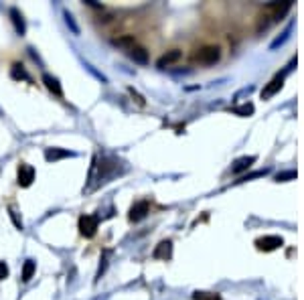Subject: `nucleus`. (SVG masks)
Wrapping results in <instances>:
<instances>
[{
	"instance_id": "f257e3e1",
	"label": "nucleus",
	"mask_w": 304,
	"mask_h": 300,
	"mask_svg": "<svg viewBox=\"0 0 304 300\" xmlns=\"http://www.w3.org/2000/svg\"><path fill=\"white\" fill-rule=\"evenodd\" d=\"M98 232V217L96 215H82L80 217V234L84 238H94Z\"/></svg>"
},
{
	"instance_id": "f03ea898",
	"label": "nucleus",
	"mask_w": 304,
	"mask_h": 300,
	"mask_svg": "<svg viewBox=\"0 0 304 300\" xmlns=\"http://www.w3.org/2000/svg\"><path fill=\"white\" fill-rule=\"evenodd\" d=\"M219 57H221L219 47H213V45L203 47V49H199V51L195 53V61L205 63V65H211V63H215V61H219Z\"/></svg>"
},
{
	"instance_id": "7ed1b4c3",
	"label": "nucleus",
	"mask_w": 304,
	"mask_h": 300,
	"mask_svg": "<svg viewBox=\"0 0 304 300\" xmlns=\"http://www.w3.org/2000/svg\"><path fill=\"white\" fill-rule=\"evenodd\" d=\"M148 211H150V207H148V201H138V203H134L132 205V209H130V221H142L146 215H148Z\"/></svg>"
},
{
	"instance_id": "20e7f679",
	"label": "nucleus",
	"mask_w": 304,
	"mask_h": 300,
	"mask_svg": "<svg viewBox=\"0 0 304 300\" xmlns=\"http://www.w3.org/2000/svg\"><path fill=\"white\" fill-rule=\"evenodd\" d=\"M282 244H284V242H282V238H278V236H266V238H260V240L256 242L258 250H264V252H272V250L280 248Z\"/></svg>"
},
{
	"instance_id": "39448f33",
	"label": "nucleus",
	"mask_w": 304,
	"mask_h": 300,
	"mask_svg": "<svg viewBox=\"0 0 304 300\" xmlns=\"http://www.w3.org/2000/svg\"><path fill=\"white\" fill-rule=\"evenodd\" d=\"M35 181V169L29 165H21L19 167V185L21 187H31Z\"/></svg>"
},
{
	"instance_id": "423d86ee",
	"label": "nucleus",
	"mask_w": 304,
	"mask_h": 300,
	"mask_svg": "<svg viewBox=\"0 0 304 300\" xmlns=\"http://www.w3.org/2000/svg\"><path fill=\"white\" fill-rule=\"evenodd\" d=\"M69 157H75V153H69V150H63V148H47L45 150V159L49 163H55V161H61V159H69Z\"/></svg>"
},
{
	"instance_id": "0eeeda50",
	"label": "nucleus",
	"mask_w": 304,
	"mask_h": 300,
	"mask_svg": "<svg viewBox=\"0 0 304 300\" xmlns=\"http://www.w3.org/2000/svg\"><path fill=\"white\" fill-rule=\"evenodd\" d=\"M43 84L47 86V90L51 92V94H55V96H63V90H61V84H59V80L57 78H53V75H49V73H45L43 75Z\"/></svg>"
},
{
	"instance_id": "6e6552de",
	"label": "nucleus",
	"mask_w": 304,
	"mask_h": 300,
	"mask_svg": "<svg viewBox=\"0 0 304 300\" xmlns=\"http://www.w3.org/2000/svg\"><path fill=\"white\" fill-rule=\"evenodd\" d=\"M181 55H183V53H181L179 49H173V51L165 53V55H163V57H161V59L157 61V65H159V67H169V65L177 63V61L181 59Z\"/></svg>"
},
{
	"instance_id": "1a4fd4ad",
	"label": "nucleus",
	"mask_w": 304,
	"mask_h": 300,
	"mask_svg": "<svg viewBox=\"0 0 304 300\" xmlns=\"http://www.w3.org/2000/svg\"><path fill=\"white\" fill-rule=\"evenodd\" d=\"M282 82H284V80L280 78V75H278V78H274V80H272V82H270V84H268V86L262 90V98H264V100H268L270 96H274V94H276V92L282 88Z\"/></svg>"
},
{
	"instance_id": "9d476101",
	"label": "nucleus",
	"mask_w": 304,
	"mask_h": 300,
	"mask_svg": "<svg viewBox=\"0 0 304 300\" xmlns=\"http://www.w3.org/2000/svg\"><path fill=\"white\" fill-rule=\"evenodd\" d=\"M254 161H256L254 157H244V159H238V161H236V165H234V169H232V171H234V175H240V173L248 171V169L254 165Z\"/></svg>"
},
{
	"instance_id": "9b49d317",
	"label": "nucleus",
	"mask_w": 304,
	"mask_h": 300,
	"mask_svg": "<svg viewBox=\"0 0 304 300\" xmlns=\"http://www.w3.org/2000/svg\"><path fill=\"white\" fill-rule=\"evenodd\" d=\"M11 19H13V25H15V29H17V33L19 35H25V31H27V27H25V21H23V15L17 11V9H13L11 11Z\"/></svg>"
},
{
	"instance_id": "f8f14e48",
	"label": "nucleus",
	"mask_w": 304,
	"mask_h": 300,
	"mask_svg": "<svg viewBox=\"0 0 304 300\" xmlns=\"http://www.w3.org/2000/svg\"><path fill=\"white\" fill-rule=\"evenodd\" d=\"M171 250H173V244L167 240V242H161L159 248L155 250V258H171Z\"/></svg>"
},
{
	"instance_id": "ddd939ff",
	"label": "nucleus",
	"mask_w": 304,
	"mask_h": 300,
	"mask_svg": "<svg viewBox=\"0 0 304 300\" xmlns=\"http://www.w3.org/2000/svg\"><path fill=\"white\" fill-rule=\"evenodd\" d=\"M128 55H130L134 61H138V63H146V61H148V53H146V49H142V47H132V49L128 51Z\"/></svg>"
},
{
	"instance_id": "4468645a",
	"label": "nucleus",
	"mask_w": 304,
	"mask_h": 300,
	"mask_svg": "<svg viewBox=\"0 0 304 300\" xmlns=\"http://www.w3.org/2000/svg\"><path fill=\"white\" fill-rule=\"evenodd\" d=\"M35 270H37V264H35L33 260H27V262H25V266H23V274H21V280H23V282H29V280L33 278Z\"/></svg>"
},
{
	"instance_id": "2eb2a0df",
	"label": "nucleus",
	"mask_w": 304,
	"mask_h": 300,
	"mask_svg": "<svg viewBox=\"0 0 304 300\" xmlns=\"http://www.w3.org/2000/svg\"><path fill=\"white\" fill-rule=\"evenodd\" d=\"M13 78H15V80H27V82L31 80V78H29V73H27V71L23 69V65H19V63H17V65H13Z\"/></svg>"
},
{
	"instance_id": "dca6fc26",
	"label": "nucleus",
	"mask_w": 304,
	"mask_h": 300,
	"mask_svg": "<svg viewBox=\"0 0 304 300\" xmlns=\"http://www.w3.org/2000/svg\"><path fill=\"white\" fill-rule=\"evenodd\" d=\"M134 37L132 35H126V37H120V39H114V45H120V47H128V51L134 47Z\"/></svg>"
},
{
	"instance_id": "f3484780",
	"label": "nucleus",
	"mask_w": 304,
	"mask_h": 300,
	"mask_svg": "<svg viewBox=\"0 0 304 300\" xmlns=\"http://www.w3.org/2000/svg\"><path fill=\"white\" fill-rule=\"evenodd\" d=\"M9 213H11V219L15 221V228H17V230H23V219L19 217V213H17V211H15L13 207L9 209Z\"/></svg>"
},
{
	"instance_id": "a211bd4d",
	"label": "nucleus",
	"mask_w": 304,
	"mask_h": 300,
	"mask_svg": "<svg viewBox=\"0 0 304 300\" xmlns=\"http://www.w3.org/2000/svg\"><path fill=\"white\" fill-rule=\"evenodd\" d=\"M234 112H236V114H242V116H248V114H252V112H254V106H252V104H246V106L236 108Z\"/></svg>"
},
{
	"instance_id": "6ab92c4d",
	"label": "nucleus",
	"mask_w": 304,
	"mask_h": 300,
	"mask_svg": "<svg viewBox=\"0 0 304 300\" xmlns=\"http://www.w3.org/2000/svg\"><path fill=\"white\" fill-rule=\"evenodd\" d=\"M9 276V266L5 262H0V280H5Z\"/></svg>"
},
{
	"instance_id": "aec40b11",
	"label": "nucleus",
	"mask_w": 304,
	"mask_h": 300,
	"mask_svg": "<svg viewBox=\"0 0 304 300\" xmlns=\"http://www.w3.org/2000/svg\"><path fill=\"white\" fill-rule=\"evenodd\" d=\"M65 19H67V25H71L73 33H80V31H78V27H75V23H73V17H71V15H65Z\"/></svg>"
}]
</instances>
